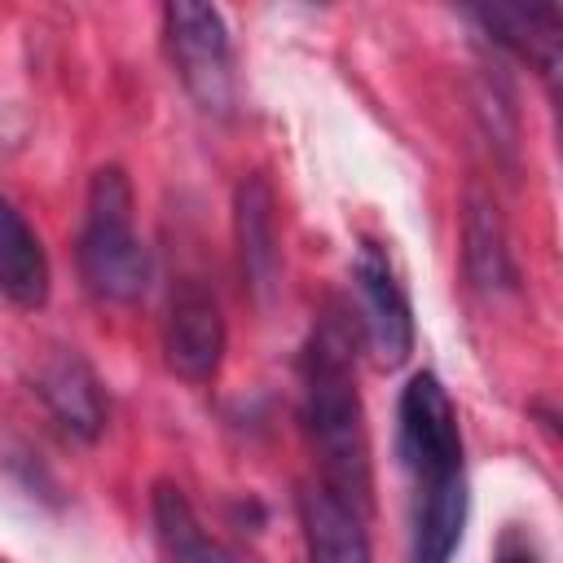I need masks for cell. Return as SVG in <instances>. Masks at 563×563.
I'll list each match as a JSON object with an SVG mask.
<instances>
[{
    "mask_svg": "<svg viewBox=\"0 0 563 563\" xmlns=\"http://www.w3.org/2000/svg\"><path fill=\"white\" fill-rule=\"evenodd\" d=\"M303 431L317 457V484L369 519L374 510V466L365 400L356 387L352 330L330 308L303 343Z\"/></svg>",
    "mask_w": 563,
    "mask_h": 563,
    "instance_id": "1",
    "label": "cell"
},
{
    "mask_svg": "<svg viewBox=\"0 0 563 563\" xmlns=\"http://www.w3.org/2000/svg\"><path fill=\"white\" fill-rule=\"evenodd\" d=\"M471 18L488 31L493 44L528 57L532 66H541L545 79H554L559 66V9H471Z\"/></svg>",
    "mask_w": 563,
    "mask_h": 563,
    "instance_id": "14",
    "label": "cell"
},
{
    "mask_svg": "<svg viewBox=\"0 0 563 563\" xmlns=\"http://www.w3.org/2000/svg\"><path fill=\"white\" fill-rule=\"evenodd\" d=\"M224 343H229V330H224V312L216 303V295L202 286V282H180L172 290V303H167V321H163V356H167V369L194 387L211 383L220 374V361H224Z\"/></svg>",
    "mask_w": 563,
    "mask_h": 563,
    "instance_id": "6",
    "label": "cell"
},
{
    "mask_svg": "<svg viewBox=\"0 0 563 563\" xmlns=\"http://www.w3.org/2000/svg\"><path fill=\"white\" fill-rule=\"evenodd\" d=\"M462 260H466V273L479 290H515L519 282V268H515V255H510V242H506V224L497 216V202L479 189L466 194V220H462Z\"/></svg>",
    "mask_w": 563,
    "mask_h": 563,
    "instance_id": "13",
    "label": "cell"
},
{
    "mask_svg": "<svg viewBox=\"0 0 563 563\" xmlns=\"http://www.w3.org/2000/svg\"><path fill=\"white\" fill-rule=\"evenodd\" d=\"M493 563H545L541 550L532 545V537H523L519 528H506L497 550H493Z\"/></svg>",
    "mask_w": 563,
    "mask_h": 563,
    "instance_id": "15",
    "label": "cell"
},
{
    "mask_svg": "<svg viewBox=\"0 0 563 563\" xmlns=\"http://www.w3.org/2000/svg\"><path fill=\"white\" fill-rule=\"evenodd\" d=\"M35 391L48 405V413L75 435V440H97L106 431L110 405H106V387L97 378V369L75 352V347H57L40 361L35 369Z\"/></svg>",
    "mask_w": 563,
    "mask_h": 563,
    "instance_id": "7",
    "label": "cell"
},
{
    "mask_svg": "<svg viewBox=\"0 0 563 563\" xmlns=\"http://www.w3.org/2000/svg\"><path fill=\"white\" fill-rule=\"evenodd\" d=\"M163 35L172 66L185 84V92L207 114H229L233 106V48L229 26L216 4L198 0H172L163 9Z\"/></svg>",
    "mask_w": 563,
    "mask_h": 563,
    "instance_id": "3",
    "label": "cell"
},
{
    "mask_svg": "<svg viewBox=\"0 0 563 563\" xmlns=\"http://www.w3.org/2000/svg\"><path fill=\"white\" fill-rule=\"evenodd\" d=\"M233 233H238V260L251 290L264 299L277 286L282 246H277V216H273V189L264 176H246L233 194Z\"/></svg>",
    "mask_w": 563,
    "mask_h": 563,
    "instance_id": "10",
    "label": "cell"
},
{
    "mask_svg": "<svg viewBox=\"0 0 563 563\" xmlns=\"http://www.w3.org/2000/svg\"><path fill=\"white\" fill-rule=\"evenodd\" d=\"M396 449L409 479H435L449 471H466L462 462V427L444 383L431 369H418L396 405Z\"/></svg>",
    "mask_w": 563,
    "mask_h": 563,
    "instance_id": "4",
    "label": "cell"
},
{
    "mask_svg": "<svg viewBox=\"0 0 563 563\" xmlns=\"http://www.w3.org/2000/svg\"><path fill=\"white\" fill-rule=\"evenodd\" d=\"M48 286H53V273H48L40 233L9 198H0V295L35 312L48 303Z\"/></svg>",
    "mask_w": 563,
    "mask_h": 563,
    "instance_id": "11",
    "label": "cell"
},
{
    "mask_svg": "<svg viewBox=\"0 0 563 563\" xmlns=\"http://www.w3.org/2000/svg\"><path fill=\"white\" fill-rule=\"evenodd\" d=\"M79 277L101 303H132L150 286V251L136 238V198L119 163L97 167L88 180L79 229Z\"/></svg>",
    "mask_w": 563,
    "mask_h": 563,
    "instance_id": "2",
    "label": "cell"
},
{
    "mask_svg": "<svg viewBox=\"0 0 563 563\" xmlns=\"http://www.w3.org/2000/svg\"><path fill=\"white\" fill-rule=\"evenodd\" d=\"M466 510H471L466 471L418 479L413 515H409V563H453L466 532Z\"/></svg>",
    "mask_w": 563,
    "mask_h": 563,
    "instance_id": "8",
    "label": "cell"
},
{
    "mask_svg": "<svg viewBox=\"0 0 563 563\" xmlns=\"http://www.w3.org/2000/svg\"><path fill=\"white\" fill-rule=\"evenodd\" d=\"M299 528H303L308 563H369L365 515H356L321 484L299 488Z\"/></svg>",
    "mask_w": 563,
    "mask_h": 563,
    "instance_id": "9",
    "label": "cell"
},
{
    "mask_svg": "<svg viewBox=\"0 0 563 563\" xmlns=\"http://www.w3.org/2000/svg\"><path fill=\"white\" fill-rule=\"evenodd\" d=\"M150 515H154V537H158V550H163L167 563H242L220 537H211L202 528L189 497L172 479L154 484Z\"/></svg>",
    "mask_w": 563,
    "mask_h": 563,
    "instance_id": "12",
    "label": "cell"
},
{
    "mask_svg": "<svg viewBox=\"0 0 563 563\" xmlns=\"http://www.w3.org/2000/svg\"><path fill=\"white\" fill-rule=\"evenodd\" d=\"M352 277H356V295H361V330H365L374 361L387 369L405 365L413 352V308H409L405 282H400L387 246L365 238L356 246Z\"/></svg>",
    "mask_w": 563,
    "mask_h": 563,
    "instance_id": "5",
    "label": "cell"
}]
</instances>
